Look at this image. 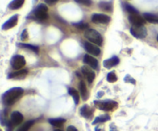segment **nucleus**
Here are the masks:
<instances>
[{"label": "nucleus", "instance_id": "f257e3e1", "mask_svg": "<svg viewBox=\"0 0 158 131\" xmlns=\"http://www.w3.org/2000/svg\"><path fill=\"white\" fill-rule=\"evenodd\" d=\"M23 91L21 87H13L5 92L2 95V102L5 105L9 106L13 104L23 95Z\"/></svg>", "mask_w": 158, "mask_h": 131}, {"label": "nucleus", "instance_id": "f03ea898", "mask_svg": "<svg viewBox=\"0 0 158 131\" xmlns=\"http://www.w3.org/2000/svg\"><path fill=\"white\" fill-rule=\"evenodd\" d=\"M94 106L99 110L103 111H113L118 107V103L111 100L105 101H94Z\"/></svg>", "mask_w": 158, "mask_h": 131}, {"label": "nucleus", "instance_id": "7ed1b4c3", "mask_svg": "<svg viewBox=\"0 0 158 131\" xmlns=\"http://www.w3.org/2000/svg\"><path fill=\"white\" fill-rule=\"evenodd\" d=\"M84 36L93 44H95L99 46H101L103 44V37L95 29H86L84 32Z\"/></svg>", "mask_w": 158, "mask_h": 131}, {"label": "nucleus", "instance_id": "20e7f679", "mask_svg": "<svg viewBox=\"0 0 158 131\" xmlns=\"http://www.w3.org/2000/svg\"><path fill=\"white\" fill-rule=\"evenodd\" d=\"M33 15L39 20H46L48 18V7L45 4H40L34 9Z\"/></svg>", "mask_w": 158, "mask_h": 131}, {"label": "nucleus", "instance_id": "39448f33", "mask_svg": "<svg viewBox=\"0 0 158 131\" xmlns=\"http://www.w3.org/2000/svg\"><path fill=\"white\" fill-rule=\"evenodd\" d=\"M131 33L135 38L142 39L146 38L148 31L143 25H133L131 28Z\"/></svg>", "mask_w": 158, "mask_h": 131}, {"label": "nucleus", "instance_id": "423d86ee", "mask_svg": "<svg viewBox=\"0 0 158 131\" xmlns=\"http://www.w3.org/2000/svg\"><path fill=\"white\" fill-rule=\"evenodd\" d=\"M26 59L23 55H16L11 60V65H12V68L15 70H22V68L26 65Z\"/></svg>", "mask_w": 158, "mask_h": 131}, {"label": "nucleus", "instance_id": "0eeeda50", "mask_svg": "<svg viewBox=\"0 0 158 131\" xmlns=\"http://www.w3.org/2000/svg\"><path fill=\"white\" fill-rule=\"evenodd\" d=\"M23 121V114L19 111H14L12 112V114H11L10 121L8 122L7 124H9L11 127H14L19 125Z\"/></svg>", "mask_w": 158, "mask_h": 131}, {"label": "nucleus", "instance_id": "6e6552de", "mask_svg": "<svg viewBox=\"0 0 158 131\" xmlns=\"http://www.w3.org/2000/svg\"><path fill=\"white\" fill-rule=\"evenodd\" d=\"M91 20L95 24H107L110 21V17L105 14H94L91 17Z\"/></svg>", "mask_w": 158, "mask_h": 131}, {"label": "nucleus", "instance_id": "1a4fd4ad", "mask_svg": "<svg viewBox=\"0 0 158 131\" xmlns=\"http://www.w3.org/2000/svg\"><path fill=\"white\" fill-rule=\"evenodd\" d=\"M130 22L133 25H143L146 23V20L143 17L140 15L139 14H132V15H129Z\"/></svg>", "mask_w": 158, "mask_h": 131}, {"label": "nucleus", "instance_id": "9d476101", "mask_svg": "<svg viewBox=\"0 0 158 131\" xmlns=\"http://www.w3.org/2000/svg\"><path fill=\"white\" fill-rule=\"evenodd\" d=\"M81 71L82 73L83 74V75H84L85 78H86L88 82H89V84H91V83L94 81V80L95 79V72L93 71V69L87 67V66H83L81 68Z\"/></svg>", "mask_w": 158, "mask_h": 131}, {"label": "nucleus", "instance_id": "9b49d317", "mask_svg": "<svg viewBox=\"0 0 158 131\" xmlns=\"http://www.w3.org/2000/svg\"><path fill=\"white\" fill-rule=\"evenodd\" d=\"M84 47L86 52L90 55H94V56H98L100 54V49L98 46L95 45L91 42H85Z\"/></svg>", "mask_w": 158, "mask_h": 131}, {"label": "nucleus", "instance_id": "f8f14e48", "mask_svg": "<svg viewBox=\"0 0 158 131\" xmlns=\"http://www.w3.org/2000/svg\"><path fill=\"white\" fill-rule=\"evenodd\" d=\"M18 15H13V16H12L9 20H7V21L2 25V30H9V29H12V28L15 27L17 25V23H18Z\"/></svg>", "mask_w": 158, "mask_h": 131}, {"label": "nucleus", "instance_id": "ddd939ff", "mask_svg": "<svg viewBox=\"0 0 158 131\" xmlns=\"http://www.w3.org/2000/svg\"><path fill=\"white\" fill-rule=\"evenodd\" d=\"M83 62L89 65L91 68L97 69L98 67V61L94 57L89 55H85L83 57Z\"/></svg>", "mask_w": 158, "mask_h": 131}, {"label": "nucleus", "instance_id": "4468645a", "mask_svg": "<svg viewBox=\"0 0 158 131\" xmlns=\"http://www.w3.org/2000/svg\"><path fill=\"white\" fill-rule=\"evenodd\" d=\"M80 114L82 117H83L86 119H90L94 115V110L87 104H84L83 107L80 108Z\"/></svg>", "mask_w": 158, "mask_h": 131}, {"label": "nucleus", "instance_id": "2eb2a0df", "mask_svg": "<svg viewBox=\"0 0 158 131\" xmlns=\"http://www.w3.org/2000/svg\"><path fill=\"white\" fill-rule=\"evenodd\" d=\"M119 63H120V58L117 56H114L112 58H109V59L103 61V67L107 69H110L111 67H114V66H117Z\"/></svg>", "mask_w": 158, "mask_h": 131}, {"label": "nucleus", "instance_id": "dca6fc26", "mask_svg": "<svg viewBox=\"0 0 158 131\" xmlns=\"http://www.w3.org/2000/svg\"><path fill=\"white\" fill-rule=\"evenodd\" d=\"M79 89H80V95L83 101H86L88 99V91L86 88V85L83 81H81L79 84Z\"/></svg>", "mask_w": 158, "mask_h": 131}, {"label": "nucleus", "instance_id": "f3484780", "mask_svg": "<svg viewBox=\"0 0 158 131\" xmlns=\"http://www.w3.org/2000/svg\"><path fill=\"white\" fill-rule=\"evenodd\" d=\"M48 121L53 127H61L66 123V119H63V118H52V119L48 120Z\"/></svg>", "mask_w": 158, "mask_h": 131}, {"label": "nucleus", "instance_id": "a211bd4d", "mask_svg": "<svg viewBox=\"0 0 158 131\" xmlns=\"http://www.w3.org/2000/svg\"><path fill=\"white\" fill-rule=\"evenodd\" d=\"M25 0H12L9 4V8L12 10H16L23 6Z\"/></svg>", "mask_w": 158, "mask_h": 131}, {"label": "nucleus", "instance_id": "6ab92c4d", "mask_svg": "<svg viewBox=\"0 0 158 131\" xmlns=\"http://www.w3.org/2000/svg\"><path fill=\"white\" fill-rule=\"evenodd\" d=\"M143 18H145L147 21L151 23H154V24H158V16L154 14L144 13L143 14Z\"/></svg>", "mask_w": 158, "mask_h": 131}, {"label": "nucleus", "instance_id": "aec40b11", "mask_svg": "<svg viewBox=\"0 0 158 131\" xmlns=\"http://www.w3.org/2000/svg\"><path fill=\"white\" fill-rule=\"evenodd\" d=\"M68 93L69 94V95H71L73 97L74 103H75L76 105H77L79 104V102H80V94H79V92L74 88H69Z\"/></svg>", "mask_w": 158, "mask_h": 131}, {"label": "nucleus", "instance_id": "412c9836", "mask_svg": "<svg viewBox=\"0 0 158 131\" xmlns=\"http://www.w3.org/2000/svg\"><path fill=\"white\" fill-rule=\"evenodd\" d=\"M99 7L103 11L108 12H111L113 9L112 4L110 2H100L99 3Z\"/></svg>", "mask_w": 158, "mask_h": 131}, {"label": "nucleus", "instance_id": "4be33fe9", "mask_svg": "<svg viewBox=\"0 0 158 131\" xmlns=\"http://www.w3.org/2000/svg\"><path fill=\"white\" fill-rule=\"evenodd\" d=\"M34 123H35L34 120H29V121H26L25 124H23L16 131H29L30 127L34 124Z\"/></svg>", "mask_w": 158, "mask_h": 131}, {"label": "nucleus", "instance_id": "5701e85b", "mask_svg": "<svg viewBox=\"0 0 158 131\" xmlns=\"http://www.w3.org/2000/svg\"><path fill=\"white\" fill-rule=\"evenodd\" d=\"M110 117L108 114L102 115V116L97 117V118H95V120L94 121V122H93V124L95 125V124H100V123H104L106 122V121H110Z\"/></svg>", "mask_w": 158, "mask_h": 131}, {"label": "nucleus", "instance_id": "b1692460", "mask_svg": "<svg viewBox=\"0 0 158 131\" xmlns=\"http://www.w3.org/2000/svg\"><path fill=\"white\" fill-rule=\"evenodd\" d=\"M28 73V71L26 69H23V70H19L15 72H12V73L9 74V75L8 76V78H18V77L24 76L26 74Z\"/></svg>", "mask_w": 158, "mask_h": 131}, {"label": "nucleus", "instance_id": "393cba45", "mask_svg": "<svg viewBox=\"0 0 158 131\" xmlns=\"http://www.w3.org/2000/svg\"><path fill=\"white\" fill-rule=\"evenodd\" d=\"M19 47L23 48H27L29 50L32 51L35 53H38L39 52V48L37 46H34L32 45V44H25V43H20V44H18Z\"/></svg>", "mask_w": 158, "mask_h": 131}, {"label": "nucleus", "instance_id": "a878e982", "mask_svg": "<svg viewBox=\"0 0 158 131\" xmlns=\"http://www.w3.org/2000/svg\"><path fill=\"white\" fill-rule=\"evenodd\" d=\"M124 9L128 13H130V15H132V14H139L138 11L134 6H132L130 4H127V3H125L124 4Z\"/></svg>", "mask_w": 158, "mask_h": 131}, {"label": "nucleus", "instance_id": "bb28decb", "mask_svg": "<svg viewBox=\"0 0 158 131\" xmlns=\"http://www.w3.org/2000/svg\"><path fill=\"white\" fill-rule=\"evenodd\" d=\"M108 82L110 83H115L117 81V76L116 75L115 71L110 72L107 75V78H106Z\"/></svg>", "mask_w": 158, "mask_h": 131}, {"label": "nucleus", "instance_id": "cd10ccee", "mask_svg": "<svg viewBox=\"0 0 158 131\" xmlns=\"http://www.w3.org/2000/svg\"><path fill=\"white\" fill-rule=\"evenodd\" d=\"M73 25L75 27H77V29H86L89 27V25L87 23H83V22H79V23H75L73 24Z\"/></svg>", "mask_w": 158, "mask_h": 131}, {"label": "nucleus", "instance_id": "c85d7f7f", "mask_svg": "<svg viewBox=\"0 0 158 131\" xmlns=\"http://www.w3.org/2000/svg\"><path fill=\"white\" fill-rule=\"evenodd\" d=\"M76 2L80 3V4L84 5L86 6H90L92 4V1L91 0H74Z\"/></svg>", "mask_w": 158, "mask_h": 131}, {"label": "nucleus", "instance_id": "c756f323", "mask_svg": "<svg viewBox=\"0 0 158 131\" xmlns=\"http://www.w3.org/2000/svg\"><path fill=\"white\" fill-rule=\"evenodd\" d=\"M21 39L22 41H26V40L28 39V32L26 29L23 30V33L21 35Z\"/></svg>", "mask_w": 158, "mask_h": 131}, {"label": "nucleus", "instance_id": "7c9ffc66", "mask_svg": "<svg viewBox=\"0 0 158 131\" xmlns=\"http://www.w3.org/2000/svg\"><path fill=\"white\" fill-rule=\"evenodd\" d=\"M58 1L59 0H44V2L46 3V4L50 5V6L56 4Z\"/></svg>", "mask_w": 158, "mask_h": 131}, {"label": "nucleus", "instance_id": "2f4dec72", "mask_svg": "<svg viewBox=\"0 0 158 131\" xmlns=\"http://www.w3.org/2000/svg\"><path fill=\"white\" fill-rule=\"evenodd\" d=\"M67 131H78L77 130V129L74 126H69V127H67Z\"/></svg>", "mask_w": 158, "mask_h": 131}, {"label": "nucleus", "instance_id": "473e14b6", "mask_svg": "<svg viewBox=\"0 0 158 131\" xmlns=\"http://www.w3.org/2000/svg\"><path fill=\"white\" fill-rule=\"evenodd\" d=\"M110 131H118L117 130V127L115 126V124H110Z\"/></svg>", "mask_w": 158, "mask_h": 131}, {"label": "nucleus", "instance_id": "72a5a7b5", "mask_svg": "<svg viewBox=\"0 0 158 131\" xmlns=\"http://www.w3.org/2000/svg\"><path fill=\"white\" fill-rule=\"evenodd\" d=\"M54 131H63V130H54Z\"/></svg>", "mask_w": 158, "mask_h": 131}, {"label": "nucleus", "instance_id": "f704fd0d", "mask_svg": "<svg viewBox=\"0 0 158 131\" xmlns=\"http://www.w3.org/2000/svg\"><path fill=\"white\" fill-rule=\"evenodd\" d=\"M157 41H158V35H157Z\"/></svg>", "mask_w": 158, "mask_h": 131}]
</instances>
